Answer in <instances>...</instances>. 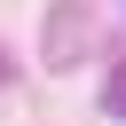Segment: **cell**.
Here are the masks:
<instances>
[{
  "label": "cell",
  "mask_w": 126,
  "mask_h": 126,
  "mask_svg": "<svg viewBox=\"0 0 126 126\" xmlns=\"http://www.w3.org/2000/svg\"><path fill=\"white\" fill-rule=\"evenodd\" d=\"M102 110H110V118H126V63L102 79Z\"/></svg>",
  "instance_id": "1"
},
{
  "label": "cell",
  "mask_w": 126,
  "mask_h": 126,
  "mask_svg": "<svg viewBox=\"0 0 126 126\" xmlns=\"http://www.w3.org/2000/svg\"><path fill=\"white\" fill-rule=\"evenodd\" d=\"M0 79H8V55H0Z\"/></svg>",
  "instance_id": "2"
}]
</instances>
